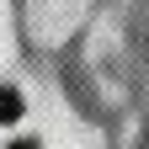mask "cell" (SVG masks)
Here are the masks:
<instances>
[{"instance_id": "6da1fadb", "label": "cell", "mask_w": 149, "mask_h": 149, "mask_svg": "<svg viewBox=\"0 0 149 149\" xmlns=\"http://www.w3.org/2000/svg\"><path fill=\"white\" fill-rule=\"evenodd\" d=\"M22 117V96L16 91H0V123H16Z\"/></svg>"}, {"instance_id": "7a4b0ae2", "label": "cell", "mask_w": 149, "mask_h": 149, "mask_svg": "<svg viewBox=\"0 0 149 149\" xmlns=\"http://www.w3.org/2000/svg\"><path fill=\"white\" fill-rule=\"evenodd\" d=\"M11 149H37V144H11Z\"/></svg>"}]
</instances>
